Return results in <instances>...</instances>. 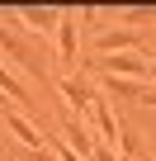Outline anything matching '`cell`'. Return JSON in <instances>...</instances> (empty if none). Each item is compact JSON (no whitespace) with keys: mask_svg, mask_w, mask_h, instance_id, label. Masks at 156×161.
Wrapping results in <instances>:
<instances>
[{"mask_svg":"<svg viewBox=\"0 0 156 161\" xmlns=\"http://www.w3.org/2000/svg\"><path fill=\"white\" fill-rule=\"evenodd\" d=\"M90 71H104V76H118V80H147V57L142 52H109V57H90L85 62Z\"/></svg>","mask_w":156,"mask_h":161,"instance_id":"6da1fadb","label":"cell"},{"mask_svg":"<svg viewBox=\"0 0 156 161\" xmlns=\"http://www.w3.org/2000/svg\"><path fill=\"white\" fill-rule=\"evenodd\" d=\"M90 119H95V128H100V137H104V147H118V119H114V104L104 100V95H95V104H90Z\"/></svg>","mask_w":156,"mask_h":161,"instance_id":"52a82bcc","label":"cell"},{"mask_svg":"<svg viewBox=\"0 0 156 161\" xmlns=\"http://www.w3.org/2000/svg\"><path fill=\"white\" fill-rule=\"evenodd\" d=\"M10 24H24V29H33V33H57V19H62V10H10L5 14Z\"/></svg>","mask_w":156,"mask_h":161,"instance_id":"8992f818","label":"cell"},{"mask_svg":"<svg viewBox=\"0 0 156 161\" xmlns=\"http://www.w3.org/2000/svg\"><path fill=\"white\" fill-rule=\"evenodd\" d=\"M24 156H29V161H57L52 147H33V152H24Z\"/></svg>","mask_w":156,"mask_h":161,"instance_id":"7c38bea8","label":"cell"},{"mask_svg":"<svg viewBox=\"0 0 156 161\" xmlns=\"http://www.w3.org/2000/svg\"><path fill=\"white\" fill-rule=\"evenodd\" d=\"M0 95H10L14 104H29V80H24V76H14L5 62H0Z\"/></svg>","mask_w":156,"mask_h":161,"instance_id":"9c48e42d","label":"cell"},{"mask_svg":"<svg viewBox=\"0 0 156 161\" xmlns=\"http://www.w3.org/2000/svg\"><path fill=\"white\" fill-rule=\"evenodd\" d=\"M57 95L71 104V109H81V119L90 114V104H95V86H90V80H81V76H57Z\"/></svg>","mask_w":156,"mask_h":161,"instance_id":"5b68a950","label":"cell"},{"mask_svg":"<svg viewBox=\"0 0 156 161\" xmlns=\"http://www.w3.org/2000/svg\"><path fill=\"white\" fill-rule=\"evenodd\" d=\"M62 133H66V147L81 156V161H90V156H95V137H90L85 119H62Z\"/></svg>","mask_w":156,"mask_h":161,"instance_id":"ba28073f","label":"cell"},{"mask_svg":"<svg viewBox=\"0 0 156 161\" xmlns=\"http://www.w3.org/2000/svg\"><path fill=\"white\" fill-rule=\"evenodd\" d=\"M95 47H100V57H109V52H142L147 57V43H142V33L137 29H104L100 38H95Z\"/></svg>","mask_w":156,"mask_h":161,"instance_id":"277c9868","label":"cell"},{"mask_svg":"<svg viewBox=\"0 0 156 161\" xmlns=\"http://www.w3.org/2000/svg\"><path fill=\"white\" fill-rule=\"evenodd\" d=\"M0 114H5V128L24 142V152H33V147H47V142H52V137H43V128H38L24 109H14V104H10V109H0Z\"/></svg>","mask_w":156,"mask_h":161,"instance_id":"3957f363","label":"cell"},{"mask_svg":"<svg viewBox=\"0 0 156 161\" xmlns=\"http://www.w3.org/2000/svg\"><path fill=\"white\" fill-rule=\"evenodd\" d=\"M90 161H118V152H114V147H95V156H90Z\"/></svg>","mask_w":156,"mask_h":161,"instance_id":"4fadbf2b","label":"cell"},{"mask_svg":"<svg viewBox=\"0 0 156 161\" xmlns=\"http://www.w3.org/2000/svg\"><path fill=\"white\" fill-rule=\"evenodd\" d=\"M123 29H142V24H156V5H132V10H118Z\"/></svg>","mask_w":156,"mask_h":161,"instance_id":"30bf717a","label":"cell"},{"mask_svg":"<svg viewBox=\"0 0 156 161\" xmlns=\"http://www.w3.org/2000/svg\"><path fill=\"white\" fill-rule=\"evenodd\" d=\"M147 80H156V62H151V66H147Z\"/></svg>","mask_w":156,"mask_h":161,"instance_id":"5bb4252c","label":"cell"},{"mask_svg":"<svg viewBox=\"0 0 156 161\" xmlns=\"http://www.w3.org/2000/svg\"><path fill=\"white\" fill-rule=\"evenodd\" d=\"M52 38H57V66H76V47H81V14H76V10H62Z\"/></svg>","mask_w":156,"mask_h":161,"instance_id":"7a4b0ae2","label":"cell"},{"mask_svg":"<svg viewBox=\"0 0 156 161\" xmlns=\"http://www.w3.org/2000/svg\"><path fill=\"white\" fill-rule=\"evenodd\" d=\"M118 152H123L128 161H142V156H147L142 142H137V133H118Z\"/></svg>","mask_w":156,"mask_h":161,"instance_id":"8fae6325","label":"cell"}]
</instances>
